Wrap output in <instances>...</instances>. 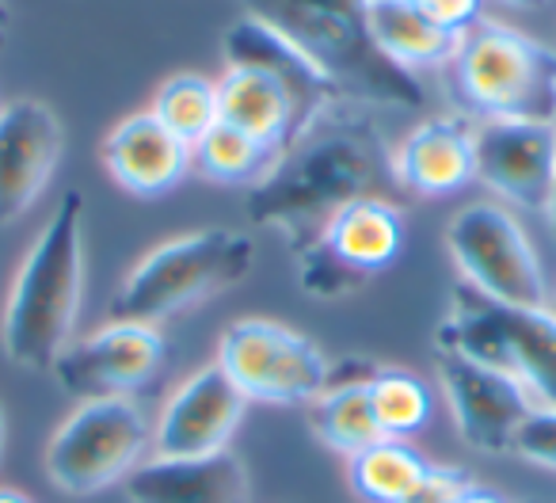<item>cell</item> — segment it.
I'll return each mask as SVG.
<instances>
[{"label": "cell", "mask_w": 556, "mask_h": 503, "mask_svg": "<svg viewBox=\"0 0 556 503\" xmlns=\"http://www.w3.org/2000/svg\"><path fill=\"white\" fill-rule=\"evenodd\" d=\"M457 503H507V500H503L500 492H488V488H480V485H469Z\"/></svg>", "instance_id": "f546056e"}, {"label": "cell", "mask_w": 556, "mask_h": 503, "mask_svg": "<svg viewBox=\"0 0 556 503\" xmlns=\"http://www.w3.org/2000/svg\"><path fill=\"white\" fill-rule=\"evenodd\" d=\"M100 153L111 179L138 199H161L176 191L191 172V146L164 130L153 111H138L111 126Z\"/></svg>", "instance_id": "2e32d148"}, {"label": "cell", "mask_w": 556, "mask_h": 503, "mask_svg": "<svg viewBox=\"0 0 556 503\" xmlns=\"http://www.w3.org/2000/svg\"><path fill=\"white\" fill-rule=\"evenodd\" d=\"M548 310L556 313V290H553V294H548Z\"/></svg>", "instance_id": "d590c367"}, {"label": "cell", "mask_w": 556, "mask_h": 503, "mask_svg": "<svg viewBox=\"0 0 556 503\" xmlns=\"http://www.w3.org/2000/svg\"><path fill=\"white\" fill-rule=\"evenodd\" d=\"M9 39V0H0V42Z\"/></svg>", "instance_id": "d6a6232c"}, {"label": "cell", "mask_w": 556, "mask_h": 503, "mask_svg": "<svg viewBox=\"0 0 556 503\" xmlns=\"http://www.w3.org/2000/svg\"><path fill=\"white\" fill-rule=\"evenodd\" d=\"M156 123L168 134H176L184 146H194L206 130L222 123V108H217V80L202 77V73H172L153 96Z\"/></svg>", "instance_id": "cb8c5ba5"}, {"label": "cell", "mask_w": 556, "mask_h": 503, "mask_svg": "<svg viewBox=\"0 0 556 503\" xmlns=\"http://www.w3.org/2000/svg\"><path fill=\"white\" fill-rule=\"evenodd\" d=\"M164 359H168V340L161 328L138 320H108L96 332L73 340L50 366V374L65 393L80 401L130 397L161 374Z\"/></svg>", "instance_id": "8fae6325"}, {"label": "cell", "mask_w": 556, "mask_h": 503, "mask_svg": "<svg viewBox=\"0 0 556 503\" xmlns=\"http://www.w3.org/2000/svg\"><path fill=\"white\" fill-rule=\"evenodd\" d=\"M522 503H538V500H522Z\"/></svg>", "instance_id": "8d00e7d4"}, {"label": "cell", "mask_w": 556, "mask_h": 503, "mask_svg": "<svg viewBox=\"0 0 556 503\" xmlns=\"http://www.w3.org/2000/svg\"><path fill=\"white\" fill-rule=\"evenodd\" d=\"M348 477L358 500L366 503H401L424 485L431 462L408 439H378L374 447L348 457Z\"/></svg>", "instance_id": "603a6c76"}, {"label": "cell", "mask_w": 556, "mask_h": 503, "mask_svg": "<svg viewBox=\"0 0 556 503\" xmlns=\"http://www.w3.org/2000/svg\"><path fill=\"white\" fill-rule=\"evenodd\" d=\"M153 454V419L134 397L80 401L47 442V477L65 495H96L123 485Z\"/></svg>", "instance_id": "52a82bcc"}, {"label": "cell", "mask_w": 556, "mask_h": 503, "mask_svg": "<svg viewBox=\"0 0 556 503\" xmlns=\"http://www.w3.org/2000/svg\"><path fill=\"white\" fill-rule=\"evenodd\" d=\"M248 16L290 39L336 96L358 108L419 111L424 80L396 70L366 32V0H244Z\"/></svg>", "instance_id": "3957f363"}, {"label": "cell", "mask_w": 556, "mask_h": 503, "mask_svg": "<svg viewBox=\"0 0 556 503\" xmlns=\"http://www.w3.org/2000/svg\"><path fill=\"white\" fill-rule=\"evenodd\" d=\"M396 187L393 146L370 108L336 100L294 134L270 168L248 187V222L305 248L336 210Z\"/></svg>", "instance_id": "6da1fadb"}, {"label": "cell", "mask_w": 556, "mask_h": 503, "mask_svg": "<svg viewBox=\"0 0 556 503\" xmlns=\"http://www.w3.org/2000/svg\"><path fill=\"white\" fill-rule=\"evenodd\" d=\"M0 503H35L27 492H20V488H4L0 485Z\"/></svg>", "instance_id": "4dcf8cb0"}, {"label": "cell", "mask_w": 556, "mask_h": 503, "mask_svg": "<svg viewBox=\"0 0 556 503\" xmlns=\"http://www.w3.org/2000/svg\"><path fill=\"white\" fill-rule=\"evenodd\" d=\"M217 366L248 404L309 408L332 378V359L290 325L240 317L217 340Z\"/></svg>", "instance_id": "ba28073f"}, {"label": "cell", "mask_w": 556, "mask_h": 503, "mask_svg": "<svg viewBox=\"0 0 556 503\" xmlns=\"http://www.w3.org/2000/svg\"><path fill=\"white\" fill-rule=\"evenodd\" d=\"M366 32L374 47L412 77L424 70H446L462 39L434 24L416 0H366Z\"/></svg>", "instance_id": "44dd1931"}, {"label": "cell", "mask_w": 556, "mask_h": 503, "mask_svg": "<svg viewBox=\"0 0 556 503\" xmlns=\"http://www.w3.org/2000/svg\"><path fill=\"white\" fill-rule=\"evenodd\" d=\"M123 488L130 503H252V480L232 450L210 457H149Z\"/></svg>", "instance_id": "d6986e66"}, {"label": "cell", "mask_w": 556, "mask_h": 503, "mask_svg": "<svg viewBox=\"0 0 556 503\" xmlns=\"http://www.w3.org/2000/svg\"><path fill=\"white\" fill-rule=\"evenodd\" d=\"M419 9L434 20L439 27H446L450 35H465L472 24H480V12H484V0H416Z\"/></svg>", "instance_id": "f1b7e54d"}, {"label": "cell", "mask_w": 556, "mask_h": 503, "mask_svg": "<svg viewBox=\"0 0 556 503\" xmlns=\"http://www.w3.org/2000/svg\"><path fill=\"white\" fill-rule=\"evenodd\" d=\"M222 54H225V70H255L275 77L278 85L287 88L290 100H294L298 115H302V126L309 118H317L328 103H336V88L328 85L317 73V65L302 54L290 39L267 27L255 16H240L229 32L222 35Z\"/></svg>", "instance_id": "ac0fdd59"}, {"label": "cell", "mask_w": 556, "mask_h": 503, "mask_svg": "<svg viewBox=\"0 0 556 503\" xmlns=\"http://www.w3.org/2000/svg\"><path fill=\"white\" fill-rule=\"evenodd\" d=\"M450 85L472 123H556V50L500 20H480L457 39Z\"/></svg>", "instance_id": "5b68a950"}, {"label": "cell", "mask_w": 556, "mask_h": 503, "mask_svg": "<svg viewBox=\"0 0 556 503\" xmlns=\"http://www.w3.org/2000/svg\"><path fill=\"white\" fill-rule=\"evenodd\" d=\"M217 108H222V123L244 130L275 156L302 130V115L287 88L255 70H225L217 80Z\"/></svg>", "instance_id": "ffe728a7"}, {"label": "cell", "mask_w": 556, "mask_h": 503, "mask_svg": "<svg viewBox=\"0 0 556 503\" xmlns=\"http://www.w3.org/2000/svg\"><path fill=\"white\" fill-rule=\"evenodd\" d=\"M404 248V214L386 194H366L328 217V225L298 248V282L305 294L332 302L351 298L386 267L396 264Z\"/></svg>", "instance_id": "9c48e42d"}, {"label": "cell", "mask_w": 556, "mask_h": 503, "mask_svg": "<svg viewBox=\"0 0 556 503\" xmlns=\"http://www.w3.org/2000/svg\"><path fill=\"white\" fill-rule=\"evenodd\" d=\"M434 351L503 370L538 408H556V313L548 305H503L457 282L434 328Z\"/></svg>", "instance_id": "8992f818"}, {"label": "cell", "mask_w": 556, "mask_h": 503, "mask_svg": "<svg viewBox=\"0 0 556 503\" xmlns=\"http://www.w3.org/2000/svg\"><path fill=\"white\" fill-rule=\"evenodd\" d=\"M503 4H510V9H545L548 0H503Z\"/></svg>", "instance_id": "836d02e7"}, {"label": "cell", "mask_w": 556, "mask_h": 503, "mask_svg": "<svg viewBox=\"0 0 556 503\" xmlns=\"http://www.w3.org/2000/svg\"><path fill=\"white\" fill-rule=\"evenodd\" d=\"M255 240L240 229H194L149 248L111 302V320L161 328L252 275Z\"/></svg>", "instance_id": "277c9868"}, {"label": "cell", "mask_w": 556, "mask_h": 503, "mask_svg": "<svg viewBox=\"0 0 556 503\" xmlns=\"http://www.w3.org/2000/svg\"><path fill=\"white\" fill-rule=\"evenodd\" d=\"M309 431L332 454L355 457L358 450L386 439L370 404V378L366 381H332L309 404Z\"/></svg>", "instance_id": "7402d4cb"}, {"label": "cell", "mask_w": 556, "mask_h": 503, "mask_svg": "<svg viewBox=\"0 0 556 503\" xmlns=\"http://www.w3.org/2000/svg\"><path fill=\"white\" fill-rule=\"evenodd\" d=\"M4 435L9 431H4V412H0V454H4Z\"/></svg>", "instance_id": "e575fe53"}, {"label": "cell", "mask_w": 556, "mask_h": 503, "mask_svg": "<svg viewBox=\"0 0 556 503\" xmlns=\"http://www.w3.org/2000/svg\"><path fill=\"white\" fill-rule=\"evenodd\" d=\"M477 179L522 214H545L556 168V123L488 118L472 130Z\"/></svg>", "instance_id": "7c38bea8"}, {"label": "cell", "mask_w": 556, "mask_h": 503, "mask_svg": "<svg viewBox=\"0 0 556 503\" xmlns=\"http://www.w3.org/2000/svg\"><path fill=\"white\" fill-rule=\"evenodd\" d=\"M248 401L217 363L179 381L153 419V457H210L229 450Z\"/></svg>", "instance_id": "9a60e30c"}, {"label": "cell", "mask_w": 556, "mask_h": 503, "mask_svg": "<svg viewBox=\"0 0 556 503\" xmlns=\"http://www.w3.org/2000/svg\"><path fill=\"white\" fill-rule=\"evenodd\" d=\"M85 302V194L65 191L27 248L0 313V348L24 370H50L73 343Z\"/></svg>", "instance_id": "7a4b0ae2"}, {"label": "cell", "mask_w": 556, "mask_h": 503, "mask_svg": "<svg viewBox=\"0 0 556 503\" xmlns=\"http://www.w3.org/2000/svg\"><path fill=\"white\" fill-rule=\"evenodd\" d=\"M545 217H548V229H553V237H556V168H553V191H548Z\"/></svg>", "instance_id": "1f68e13d"}, {"label": "cell", "mask_w": 556, "mask_h": 503, "mask_svg": "<svg viewBox=\"0 0 556 503\" xmlns=\"http://www.w3.org/2000/svg\"><path fill=\"white\" fill-rule=\"evenodd\" d=\"M439 386L454 412L457 435L480 454H510L518 427L538 408L515 378L450 351H439Z\"/></svg>", "instance_id": "4fadbf2b"}, {"label": "cell", "mask_w": 556, "mask_h": 503, "mask_svg": "<svg viewBox=\"0 0 556 503\" xmlns=\"http://www.w3.org/2000/svg\"><path fill=\"white\" fill-rule=\"evenodd\" d=\"M510 454L538 465V469L556 473V408H533L530 419L518 427Z\"/></svg>", "instance_id": "4316f807"}, {"label": "cell", "mask_w": 556, "mask_h": 503, "mask_svg": "<svg viewBox=\"0 0 556 503\" xmlns=\"http://www.w3.org/2000/svg\"><path fill=\"white\" fill-rule=\"evenodd\" d=\"M370 404L386 439H412L431 419V386L401 366H378L370 378Z\"/></svg>", "instance_id": "484cf974"}, {"label": "cell", "mask_w": 556, "mask_h": 503, "mask_svg": "<svg viewBox=\"0 0 556 503\" xmlns=\"http://www.w3.org/2000/svg\"><path fill=\"white\" fill-rule=\"evenodd\" d=\"M446 252L465 287L503 305H548V279L530 232L500 202H469L446 225Z\"/></svg>", "instance_id": "30bf717a"}, {"label": "cell", "mask_w": 556, "mask_h": 503, "mask_svg": "<svg viewBox=\"0 0 556 503\" xmlns=\"http://www.w3.org/2000/svg\"><path fill=\"white\" fill-rule=\"evenodd\" d=\"M469 473L457 469V465H431V473L424 477V485L401 503H457L462 492L469 488Z\"/></svg>", "instance_id": "83f0119b"}, {"label": "cell", "mask_w": 556, "mask_h": 503, "mask_svg": "<svg viewBox=\"0 0 556 503\" xmlns=\"http://www.w3.org/2000/svg\"><path fill=\"white\" fill-rule=\"evenodd\" d=\"M469 115H446L419 123L401 146L393 149L396 187L424 199H446L477 179V149H472Z\"/></svg>", "instance_id": "e0dca14e"}, {"label": "cell", "mask_w": 556, "mask_h": 503, "mask_svg": "<svg viewBox=\"0 0 556 503\" xmlns=\"http://www.w3.org/2000/svg\"><path fill=\"white\" fill-rule=\"evenodd\" d=\"M270 161H275L270 149L229 123H217L191 146V172L210 184H255L270 168Z\"/></svg>", "instance_id": "d4e9b609"}, {"label": "cell", "mask_w": 556, "mask_h": 503, "mask_svg": "<svg viewBox=\"0 0 556 503\" xmlns=\"http://www.w3.org/2000/svg\"><path fill=\"white\" fill-rule=\"evenodd\" d=\"M65 156V126L42 100H12L0 108V225H16Z\"/></svg>", "instance_id": "5bb4252c"}]
</instances>
